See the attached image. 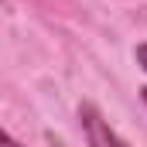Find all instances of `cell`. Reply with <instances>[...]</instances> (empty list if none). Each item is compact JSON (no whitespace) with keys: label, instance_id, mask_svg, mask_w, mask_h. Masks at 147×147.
Segmentation results:
<instances>
[{"label":"cell","instance_id":"cell-1","mask_svg":"<svg viewBox=\"0 0 147 147\" xmlns=\"http://www.w3.org/2000/svg\"><path fill=\"white\" fill-rule=\"evenodd\" d=\"M79 120H82V134H86V144L89 147H130L92 103H82L79 106Z\"/></svg>","mask_w":147,"mask_h":147},{"label":"cell","instance_id":"cell-2","mask_svg":"<svg viewBox=\"0 0 147 147\" xmlns=\"http://www.w3.org/2000/svg\"><path fill=\"white\" fill-rule=\"evenodd\" d=\"M134 58H137V65H140V69L147 72V41H144V45H137V51H134Z\"/></svg>","mask_w":147,"mask_h":147},{"label":"cell","instance_id":"cell-3","mask_svg":"<svg viewBox=\"0 0 147 147\" xmlns=\"http://www.w3.org/2000/svg\"><path fill=\"white\" fill-rule=\"evenodd\" d=\"M0 147H24V144H21V140H14V137H10V134L0 127Z\"/></svg>","mask_w":147,"mask_h":147},{"label":"cell","instance_id":"cell-4","mask_svg":"<svg viewBox=\"0 0 147 147\" xmlns=\"http://www.w3.org/2000/svg\"><path fill=\"white\" fill-rule=\"evenodd\" d=\"M48 140H51V144H55V147H65V144H62V140H55V137H48Z\"/></svg>","mask_w":147,"mask_h":147},{"label":"cell","instance_id":"cell-5","mask_svg":"<svg viewBox=\"0 0 147 147\" xmlns=\"http://www.w3.org/2000/svg\"><path fill=\"white\" fill-rule=\"evenodd\" d=\"M140 96H144V103H147V89H140Z\"/></svg>","mask_w":147,"mask_h":147}]
</instances>
